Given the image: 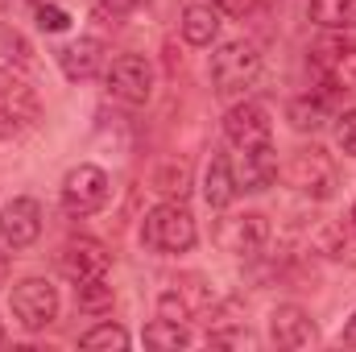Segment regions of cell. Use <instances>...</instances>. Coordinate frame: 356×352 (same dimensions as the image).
I'll list each match as a JSON object with an SVG mask.
<instances>
[{
    "label": "cell",
    "instance_id": "obj_1",
    "mask_svg": "<svg viewBox=\"0 0 356 352\" xmlns=\"http://www.w3.org/2000/svg\"><path fill=\"white\" fill-rule=\"evenodd\" d=\"M141 241H145L154 253H186V249H195V241H199L195 216H191L178 199L158 203V207L145 216V224H141Z\"/></svg>",
    "mask_w": 356,
    "mask_h": 352
},
{
    "label": "cell",
    "instance_id": "obj_2",
    "mask_svg": "<svg viewBox=\"0 0 356 352\" xmlns=\"http://www.w3.org/2000/svg\"><path fill=\"white\" fill-rule=\"evenodd\" d=\"M257 75H261V54L253 42H224L211 54V83L220 95H236V91L253 88Z\"/></svg>",
    "mask_w": 356,
    "mask_h": 352
},
{
    "label": "cell",
    "instance_id": "obj_3",
    "mask_svg": "<svg viewBox=\"0 0 356 352\" xmlns=\"http://www.w3.org/2000/svg\"><path fill=\"white\" fill-rule=\"evenodd\" d=\"M286 178H290L294 191H302V195H311V199H332V195H336V182H340L332 154L319 150V145L298 150V154L290 158V166H286Z\"/></svg>",
    "mask_w": 356,
    "mask_h": 352
},
{
    "label": "cell",
    "instance_id": "obj_4",
    "mask_svg": "<svg viewBox=\"0 0 356 352\" xmlns=\"http://www.w3.org/2000/svg\"><path fill=\"white\" fill-rule=\"evenodd\" d=\"M269 241V220L261 211H241V216H224L216 224V245L232 257H257Z\"/></svg>",
    "mask_w": 356,
    "mask_h": 352
},
{
    "label": "cell",
    "instance_id": "obj_5",
    "mask_svg": "<svg viewBox=\"0 0 356 352\" xmlns=\"http://www.w3.org/2000/svg\"><path fill=\"white\" fill-rule=\"evenodd\" d=\"M104 83H108V95L120 104H145L154 95V67L141 54H120L108 63Z\"/></svg>",
    "mask_w": 356,
    "mask_h": 352
},
{
    "label": "cell",
    "instance_id": "obj_6",
    "mask_svg": "<svg viewBox=\"0 0 356 352\" xmlns=\"http://www.w3.org/2000/svg\"><path fill=\"white\" fill-rule=\"evenodd\" d=\"M108 203V175L99 166H75L71 175L63 178V207L67 216H95Z\"/></svg>",
    "mask_w": 356,
    "mask_h": 352
},
{
    "label": "cell",
    "instance_id": "obj_7",
    "mask_svg": "<svg viewBox=\"0 0 356 352\" xmlns=\"http://www.w3.org/2000/svg\"><path fill=\"white\" fill-rule=\"evenodd\" d=\"M13 315H17L29 332L54 323V315H58V290H54L46 278H25V282H17V286H13Z\"/></svg>",
    "mask_w": 356,
    "mask_h": 352
},
{
    "label": "cell",
    "instance_id": "obj_8",
    "mask_svg": "<svg viewBox=\"0 0 356 352\" xmlns=\"http://www.w3.org/2000/svg\"><path fill=\"white\" fill-rule=\"evenodd\" d=\"M38 116H42V104H38V95L25 83H17V79L0 83V137L29 133L38 125Z\"/></svg>",
    "mask_w": 356,
    "mask_h": 352
},
{
    "label": "cell",
    "instance_id": "obj_9",
    "mask_svg": "<svg viewBox=\"0 0 356 352\" xmlns=\"http://www.w3.org/2000/svg\"><path fill=\"white\" fill-rule=\"evenodd\" d=\"M42 237V207L38 199H13L0 207V241L8 249H29Z\"/></svg>",
    "mask_w": 356,
    "mask_h": 352
},
{
    "label": "cell",
    "instance_id": "obj_10",
    "mask_svg": "<svg viewBox=\"0 0 356 352\" xmlns=\"http://www.w3.org/2000/svg\"><path fill=\"white\" fill-rule=\"evenodd\" d=\"M224 137L236 145V150H253V145H266L269 141V112L261 104L245 99V104H232L228 116H224Z\"/></svg>",
    "mask_w": 356,
    "mask_h": 352
},
{
    "label": "cell",
    "instance_id": "obj_11",
    "mask_svg": "<svg viewBox=\"0 0 356 352\" xmlns=\"http://www.w3.org/2000/svg\"><path fill=\"white\" fill-rule=\"evenodd\" d=\"M108 249L99 245V241H88V237H79V241H67L63 245V253H58V269L79 286V282H91V278H104L108 273Z\"/></svg>",
    "mask_w": 356,
    "mask_h": 352
},
{
    "label": "cell",
    "instance_id": "obj_12",
    "mask_svg": "<svg viewBox=\"0 0 356 352\" xmlns=\"http://www.w3.org/2000/svg\"><path fill=\"white\" fill-rule=\"evenodd\" d=\"M269 340H273L277 349H311V344L319 340V328H315V319H311L302 307L286 303V307H277V311L269 315Z\"/></svg>",
    "mask_w": 356,
    "mask_h": 352
},
{
    "label": "cell",
    "instance_id": "obj_13",
    "mask_svg": "<svg viewBox=\"0 0 356 352\" xmlns=\"http://www.w3.org/2000/svg\"><path fill=\"white\" fill-rule=\"evenodd\" d=\"M236 186L241 191H266L273 186V178H277V154H273V145H253V150H241V158H236Z\"/></svg>",
    "mask_w": 356,
    "mask_h": 352
},
{
    "label": "cell",
    "instance_id": "obj_14",
    "mask_svg": "<svg viewBox=\"0 0 356 352\" xmlns=\"http://www.w3.org/2000/svg\"><path fill=\"white\" fill-rule=\"evenodd\" d=\"M104 42L99 38H79V42H71V46H63L58 50V67H63V75L67 79H91V75H99L104 71Z\"/></svg>",
    "mask_w": 356,
    "mask_h": 352
},
{
    "label": "cell",
    "instance_id": "obj_15",
    "mask_svg": "<svg viewBox=\"0 0 356 352\" xmlns=\"http://www.w3.org/2000/svg\"><path fill=\"white\" fill-rule=\"evenodd\" d=\"M315 67H319L336 88H356V46L323 42V46L315 50Z\"/></svg>",
    "mask_w": 356,
    "mask_h": 352
},
{
    "label": "cell",
    "instance_id": "obj_16",
    "mask_svg": "<svg viewBox=\"0 0 356 352\" xmlns=\"http://www.w3.org/2000/svg\"><path fill=\"white\" fill-rule=\"evenodd\" d=\"M182 38H186L191 46H211V42L220 38V8H211V4H191V8L182 13Z\"/></svg>",
    "mask_w": 356,
    "mask_h": 352
},
{
    "label": "cell",
    "instance_id": "obj_17",
    "mask_svg": "<svg viewBox=\"0 0 356 352\" xmlns=\"http://www.w3.org/2000/svg\"><path fill=\"white\" fill-rule=\"evenodd\" d=\"M236 175H232V162L228 158H211V166H207V175H203V199L211 203V207H228L232 199H236Z\"/></svg>",
    "mask_w": 356,
    "mask_h": 352
},
{
    "label": "cell",
    "instance_id": "obj_18",
    "mask_svg": "<svg viewBox=\"0 0 356 352\" xmlns=\"http://www.w3.org/2000/svg\"><path fill=\"white\" fill-rule=\"evenodd\" d=\"M29 63H33L29 42L17 29H0V75H21L29 71Z\"/></svg>",
    "mask_w": 356,
    "mask_h": 352
},
{
    "label": "cell",
    "instance_id": "obj_19",
    "mask_svg": "<svg viewBox=\"0 0 356 352\" xmlns=\"http://www.w3.org/2000/svg\"><path fill=\"white\" fill-rule=\"evenodd\" d=\"M311 21L323 29H356V0H311Z\"/></svg>",
    "mask_w": 356,
    "mask_h": 352
},
{
    "label": "cell",
    "instance_id": "obj_20",
    "mask_svg": "<svg viewBox=\"0 0 356 352\" xmlns=\"http://www.w3.org/2000/svg\"><path fill=\"white\" fill-rule=\"evenodd\" d=\"M286 120H290L298 133H319V129H323V120H327V108H323V99L302 95V99H290Z\"/></svg>",
    "mask_w": 356,
    "mask_h": 352
},
{
    "label": "cell",
    "instance_id": "obj_21",
    "mask_svg": "<svg viewBox=\"0 0 356 352\" xmlns=\"http://www.w3.org/2000/svg\"><path fill=\"white\" fill-rule=\"evenodd\" d=\"M145 344L149 349H186L191 344V332L182 323H175V319H154L145 328Z\"/></svg>",
    "mask_w": 356,
    "mask_h": 352
},
{
    "label": "cell",
    "instance_id": "obj_22",
    "mask_svg": "<svg viewBox=\"0 0 356 352\" xmlns=\"http://www.w3.org/2000/svg\"><path fill=\"white\" fill-rule=\"evenodd\" d=\"M79 307L99 315V311H112V286H108V273L104 278H91V282H79Z\"/></svg>",
    "mask_w": 356,
    "mask_h": 352
},
{
    "label": "cell",
    "instance_id": "obj_23",
    "mask_svg": "<svg viewBox=\"0 0 356 352\" xmlns=\"http://www.w3.org/2000/svg\"><path fill=\"white\" fill-rule=\"evenodd\" d=\"M79 344L83 349H129V332L120 323H99V328H91Z\"/></svg>",
    "mask_w": 356,
    "mask_h": 352
},
{
    "label": "cell",
    "instance_id": "obj_24",
    "mask_svg": "<svg viewBox=\"0 0 356 352\" xmlns=\"http://www.w3.org/2000/svg\"><path fill=\"white\" fill-rule=\"evenodd\" d=\"M186 166H175V162H170V166H162V170H158V178H154V191H162V195H178V199H182V195H186Z\"/></svg>",
    "mask_w": 356,
    "mask_h": 352
},
{
    "label": "cell",
    "instance_id": "obj_25",
    "mask_svg": "<svg viewBox=\"0 0 356 352\" xmlns=\"http://www.w3.org/2000/svg\"><path fill=\"white\" fill-rule=\"evenodd\" d=\"M67 25H71L67 8H58V4H38V29H42V33H63Z\"/></svg>",
    "mask_w": 356,
    "mask_h": 352
},
{
    "label": "cell",
    "instance_id": "obj_26",
    "mask_svg": "<svg viewBox=\"0 0 356 352\" xmlns=\"http://www.w3.org/2000/svg\"><path fill=\"white\" fill-rule=\"evenodd\" d=\"M336 145H340L344 154H353V158H356V108L336 116Z\"/></svg>",
    "mask_w": 356,
    "mask_h": 352
},
{
    "label": "cell",
    "instance_id": "obj_27",
    "mask_svg": "<svg viewBox=\"0 0 356 352\" xmlns=\"http://www.w3.org/2000/svg\"><path fill=\"white\" fill-rule=\"evenodd\" d=\"M137 4H141V0H91L95 17H104V21H124V13L137 8Z\"/></svg>",
    "mask_w": 356,
    "mask_h": 352
},
{
    "label": "cell",
    "instance_id": "obj_28",
    "mask_svg": "<svg viewBox=\"0 0 356 352\" xmlns=\"http://www.w3.org/2000/svg\"><path fill=\"white\" fill-rule=\"evenodd\" d=\"M211 344H232V349H257L253 332H211Z\"/></svg>",
    "mask_w": 356,
    "mask_h": 352
},
{
    "label": "cell",
    "instance_id": "obj_29",
    "mask_svg": "<svg viewBox=\"0 0 356 352\" xmlns=\"http://www.w3.org/2000/svg\"><path fill=\"white\" fill-rule=\"evenodd\" d=\"M253 4H257V0H211V8H220V13H228V17H245Z\"/></svg>",
    "mask_w": 356,
    "mask_h": 352
},
{
    "label": "cell",
    "instance_id": "obj_30",
    "mask_svg": "<svg viewBox=\"0 0 356 352\" xmlns=\"http://www.w3.org/2000/svg\"><path fill=\"white\" fill-rule=\"evenodd\" d=\"M344 344H353L356 349V311H353V319L344 323Z\"/></svg>",
    "mask_w": 356,
    "mask_h": 352
},
{
    "label": "cell",
    "instance_id": "obj_31",
    "mask_svg": "<svg viewBox=\"0 0 356 352\" xmlns=\"http://www.w3.org/2000/svg\"><path fill=\"white\" fill-rule=\"evenodd\" d=\"M8 282V253H0V286Z\"/></svg>",
    "mask_w": 356,
    "mask_h": 352
},
{
    "label": "cell",
    "instance_id": "obj_32",
    "mask_svg": "<svg viewBox=\"0 0 356 352\" xmlns=\"http://www.w3.org/2000/svg\"><path fill=\"white\" fill-rule=\"evenodd\" d=\"M29 4H33V8H38V4H58V0H29Z\"/></svg>",
    "mask_w": 356,
    "mask_h": 352
},
{
    "label": "cell",
    "instance_id": "obj_33",
    "mask_svg": "<svg viewBox=\"0 0 356 352\" xmlns=\"http://www.w3.org/2000/svg\"><path fill=\"white\" fill-rule=\"evenodd\" d=\"M353 224H356V203H353Z\"/></svg>",
    "mask_w": 356,
    "mask_h": 352
},
{
    "label": "cell",
    "instance_id": "obj_34",
    "mask_svg": "<svg viewBox=\"0 0 356 352\" xmlns=\"http://www.w3.org/2000/svg\"><path fill=\"white\" fill-rule=\"evenodd\" d=\"M0 340H4V323H0Z\"/></svg>",
    "mask_w": 356,
    "mask_h": 352
}]
</instances>
